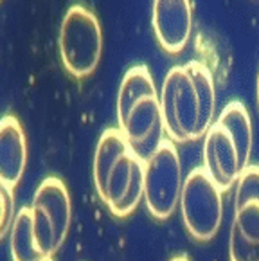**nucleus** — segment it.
<instances>
[{
    "label": "nucleus",
    "mask_w": 259,
    "mask_h": 261,
    "mask_svg": "<svg viewBox=\"0 0 259 261\" xmlns=\"http://www.w3.org/2000/svg\"><path fill=\"white\" fill-rule=\"evenodd\" d=\"M27 164V141L15 115L0 119V180L15 188L23 177Z\"/></svg>",
    "instance_id": "obj_11"
},
{
    "label": "nucleus",
    "mask_w": 259,
    "mask_h": 261,
    "mask_svg": "<svg viewBox=\"0 0 259 261\" xmlns=\"http://www.w3.org/2000/svg\"><path fill=\"white\" fill-rule=\"evenodd\" d=\"M257 105H259V74H257Z\"/></svg>",
    "instance_id": "obj_15"
},
{
    "label": "nucleus",
    "mask_w": 259,
    "mask_h": 261,
    "mask_svg": "<svg viewBox=\"0 0 259 261\" xmlns=\"http://www.w3.org/2000/svg\"><path fill=\"white\" fill-rule=\"evenodd\" d=\"M153 31L160 47L169 54L186 49L193 31V9L189 0H155Z\"/></svg>",
    "instance_id": "obj_9"
},
{
    "label": "nucleus",
    "mask_w": 259,
    "mask_h": 261,
    "mask_svg": "<svg viewBox=\"0 0 259 261\" xmlns=\"http://www.w3.org/2000/svg\"><path fill=\"white\" fill-rule=\"evenodd\" d=\"M182 164L171 141L144 162V198L148 213L157 220H168L176 211L182 195Z\"/></svg>",
    "instance_id": "obj_7"
},
{
    "label": "nucleus",
    "mask_w": 259,
    "mask_h": 261,
    "mask_svg": "<svg viewBox=\"0 0 259 261\" xmlns=\"http://www.w3.org/2000/svg\"><path fill=\"white\" fill-rule=\"evenodd\" d=\"M103 53L99 20L85 6H70L60 27V54L74 77H87L97 69Z\"/></svg>",
    "instance_id": "obj_4"
},
{
    "label": "nucleus",
    "mask_w": 259,
    "mask_h": 261,
    "mask_svg": "<svg viewBox=\"0 0 259 261\" xmlns=\"http://www.w3.org/2000/svg\"><path fill=\"white\" fill-rule=\"evenodd\" d=\"M11 259L13 261H40L43 254L36 245L35 234H33V215L31 207H22L15 215L11 225Z\"/></svg>",
    "instance_id": "obj_12"
},
{
    "label": "nucleus",
    "mask_w": 259,
    "mask_h": 261,
    "mask_svg": "<svg viewBox=\"0 0 259 261\" xmlns=\"http://www.w3.org/2000/svg\"><path fill=\"white\" fill-rule=\"evenodd\" d=\"M117 121L128 146L142 162L148 161L164 142L166 130L157 90L141 96L124 110H119Z\"/></svg>",
    "instance_id": "obj_8"
},
{
    "label": "nucleus",
    "mask_w": 259,
    "mask_h": 261,
    "mask_svg": "<svg viewBox=\"0 0 259 261\" xmlns=\"http://www.w3.org/2000/svg\"><path fill=\"white\" fill-rule=\"evenodd\" d=\"M221 193L203 168H194L184 178L178 205L184 225L196 242H211L218 234L223 220Z\"/></svg>",
    "instance_id": "obj_6"
},
{
    "label": "nucleus",
    "mask_w": 259,
    "mask_h": 261,
    "mask_svg": "<svg viewBox=\"0 0 259 261\" xmlns=\"http://www.w3.org/2000/svg\"><path fill=\"white\" fill-rule=\"evenodd\" d=\"M40 261H54L53 257H43V259H40Z\"/></svg>",
    "instance_id": "obj_16"
},
{
    "label": "nucleus",
    "mask_w": 259,
    "mask_h": 261,
    "mask_svg": "<svg viewBox=\"0 0 259 261\" xmlns=\"http://www.w3.org/2000/svg\"><path fill=\"white\" fill-rule=\"evenodd\" d=\"M230 236L259 245V166L248 164L236 182Z\"/></svg>",
    "instance_id": "obj_10"
},
{
    "label": "nucleus",
    "mask_w": 259,
    "mask_h": 261,
    "mask_svg": "<svg viewBox=\"0 0 259 261\" xmlns=\"http://www.w3.org/2000/svg\"><path fill=\"white\" fill-rule=\"evenodd\" d=\"M15 195L13 188L0 180V240H4L15 220Z\"/></svg>",
    "instance_id": "obj_13"
},
{
    "label": "nucleus",
    "mask_w": 259,
    "mask_h": 261,
    "mask_svg": "<svg viewBox=\"0 0 259 261\" xmlns=\"http://www.w3.org/2000/svg\"><path fill=\"white\" fill-rule=\"evenodd\" d=\"M94 184L112 215L124 218L144 195V162L132 151L119 128L99 137L94 155Z\"/></svg>",
    "instance_id": "obj_2"
},
{
    "label": "nucleus",
    "mask_w": 259,
    "mask_h": 261,
    "mask_svg": "<svg viewBox=\"0 0 259 261\" xmlns=\"http://www.w3.org/2000/svg\"><path fill=\"white\" fill-rule=\"evenodd\" d=\"M31 215L33 234L40 252L45 257H53L67 240L72 216L70 195L61 178H43L31 204Z\"/></svg>",
    "instance_id": "obj_5"
},
{
    "label": "nucleus",
    "mask_w": 259,
    "mask_h": 261,
    "mask_svg": "<svg viewBox=\"0 0 259 261\" xmlns=\"http://www.w3.org/2000/svg\"><path fill=\"white\" fill-rule=\"evenodd\" d=\"M169 261H189V257H187V256H175V257H171Z\"/></svg>",
    "instance_id": "obj_14"
},
{
    "label": "nucleus",
    "mask_w": 259,
    "mask_h": 261,
    "mask_svg": "<svg viewBox=\"0 0 259 261\" xmlns=\"http://www.w3.org/2000/svg\"><path fill=\"white\" fill-rule=\"evenodd\" d=\"M252 121L240 101H230L211 124L203 141V169L211 180L227 191L250 164Z\"/></svg>",
    "instance_id": "obj_3"
},
{
    "label": "nucleus",
    "mask_w": 259,
    "mask_h": 261,
    "mask_svg": "<svg viewBox=\"0 0 259 261\" xmlns=\"http://www.w3.org/2000/svg\"><path fill=\"white\" fill-rule=\"evenodd\" d=\"M159 101L169 141L189 142L205 137L216 114L211 69L202 62H187L169 69Z\"/></svg>",
    "instance_id": "obj_1"
}]
</instances>
